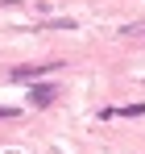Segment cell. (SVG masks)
I'll return each mask as SVG.
<instances>
[{"label": "cell", "instance_id": "obj_2", "mask_svg": "<svg viewBox=\"0 0 145 154\" xmlns=\"http://www.w3.org/2000/svg\"><path fill=\"white\" fill-rule=\"evenodd\" d=\"M54 100H58V88H54V83H37V88L29 92V104H33V108H50Z\"/></svg>", "mask_w": 145, "mask_h": 154}, {"label": "cell", "instance_id": "obj_1", "mask_svg": "<svg viewBox=\"0 0 145 154\" xmlns=\"http://www.w3.org/2000/svg\"><path fill=\"white\" fill-rule=\"evenodd\" d=\"M62 63H29V67H13L8 71V79H17V83H25V79H37V75H50V71H58Z\"/></svg>", "mask_w": 145, "mask_h": 154}, {"label": "cell", "instance_id": "obj_3", "mask_svg": "<svg viewBox=\"0 0 145 154\" xmlns=\"http://www.w3.org/2000/svg\"><path fill=\"white\" fill-rule=\"evenodd\" d=\"M99 117H104V121H112V117H145V104H120V108H104Z\"/></svg>", "mask_w": 145, "mask_h": 154}, {"label": "cell", "instance_id": "obj_4", "mask_svg": "<svg viewBox=\"0 0 145 154\" xmlns=\"http://www.w3.org/2000/svg\"><path fill=\"white\" fill-rule=\"evenodd\" d=\"M8 117H13V108H0V121H8Z\"/></svg>", "mask_w": 145, "mask_h": 154}]
</instances>
